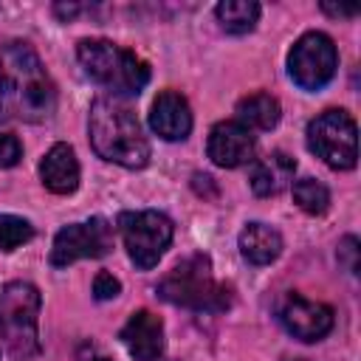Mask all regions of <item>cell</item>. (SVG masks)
I'll use <instances>...</instances> for the list:
<instances>
[{
  "instance_id": "1",
  "label": "cell",
  "mask_w": 361,
  "mask_h": 361,
  "mask_svg": "<svg viewBox=\"0 0 361 361\" xmlns=\"http://www.w3.org/2000/svg\"><path fill=\"white\" fill-rule=\"evenodd\" d=\"M56 110V85L39 54L20 39L0 45V116L39 124Z\"/></svg>"
},
{
  "instance_id": "2",
  "label": "cell",
  "mask_w": 361,
  "mask_h": 361,
  "mask_svg": "<svg viewBox=\"0 0 361 361\" xmlns=\"http://www.w3.org/2000/svg\"><path fill=\"white\" fill-rule=\"evenodd\" d=\"M90 147L102 161L124 169H141L149 161V141L135 110L121 96H99L87 116Z\"/></svg>"
},
{
  "instance_id": "3",
  "label": "cell",
  "mask_w": 361,
  "mask_h": 361,
  "mask_svg": "<svg viewBox=\"0 0 361 361\" xmlns=\"http://www.w3.org/2000/svg\"><path fill=\"white\" fill-rule=\"evenodd\" d=\"M76 59L85 73L113 90V96H138L149 82V65L130 48H121L102 37H85L76 45Z\"/></svg>"
},
{
  "instance_id": "4",
  "label": "cell",
  "mask_w": 361,
  "mask_h": 361,
  "mask_svg": "<svg viewBox=\"0 0 361 361\" xmlns=\"http://www.w3.org/2000/svg\"><path fill=\"white\" fill-rule=\"evenodd\" d=\"M155 290L164 302L186 307V310L220 313L231 305V293L226 285L214 279L212 259L206 254H189L180 262H175Z\"/></svg>"
},
{
  "instance_id": "5",
  "label": "cell",
  "mask_w": 361,
  "mask_h": 361,
  "mask_svg": "<svg viewBox=\"0 0 361 361\" xmlns=\"http://www.w3.org/2000/svg\"><path fill=\"white\" fill-rule=\"evenodd\" d=\"M39 307L42 296L37 285L14 279L0 288V333L8 341V350L17 361H28L39 353Z\"/></svg>"
},
{
  "instance_id": "6",
  "label": "cell",
  "mask_w": 361,
  "mask_h": 361,
  "mask_svg": "<svg viewBox=\"0 0 361 361\" xmlns=\"http://www.w3.org/2000/svg\"><path fill=\"white\" fill-rule=\"evenodd\" d=\"M116 226H118V234L124 240L127 257L141 271L155 268L175 237V223L158 209L121 212L116 217Z\"/></svg>"
},
{
  "instance_id": "7",
  "label": "cell",
  "mask_w": 361,
  "mask_h": 361,
  "mask_svg": "<svg viewBox=\"0 0 361 361\" xmlns=\"http://www.w3.org/2000/svg\"><path fill=\"white\" fill-rule=\"evenodd\" d=\"M307 149L330 169H353L358 161V127L347 110H324L307 124Z\"/></svg>"
},
{
  "instance_id": "8",
  "label": "cell",
  "mask_w": 361,
  "mask_h": 361,
  "mask_svg": "<svg viewBox=\"0 0 361 361\" xmlns=\"http://www.w3.org/2000/svg\"><path fill=\"white\" fill-rule=\"evenodd\" d=\"M338 68V51L336 42L324 31H307L302 34L290 54H288V76L302 90H322Z\"/></svg>"
},
{
  "instance_id": "9",
  "label": "cell",
  "mask_w": 361,
  "mask_h": 361,
  "mask_svg": "<svg viewBox=\"0 0 361 361\" xmlns=\"http://www.w3.org/2000/svg\"><path fill=\"white\" fill-rule=\"evenodd\" d=\"M113 251V226L104 217H90L85 223H68L56 231L51 245V265L68 268L76 259H99Z\"/></svg>"
},
{
  "instance_id": "10",
  "label": "cell",
  "mask_w": 361,
  "mask_h": 361,
  "mask_svg": "<svg viewBox=\"0 0 361 361\" xmlns=\"http://www.w3.org/2000/svg\"><path fill=\"white\" fill-rule=\"evenodd\" d=\"M279 322L293 338L313 344L333 330L336 316H333V307L324 302H313L302 293H288L279 305Z\"/></svg>"
},
{
  "instance_id": "11",
  "label": "cell",
  "mask_w": 361,
  "mask_h": 361,
  "mask_svg": "<svg viewBox=\"0 0 361 361\" xmlns=\"http://www.w3.org/2000/svg\"><path fill=\"white\" fill-rule=\"evenodd\" d=\"M254 149H257L254 133L245 124H240L237 118L217 121L206 141V155L212 158L214 166H223V169H237V166L248 164L254 158Z\"/></svg>"
},
{
  "instance_id": "12",
  "label": "cell",
  "mask_w": 361,
  "mask_h": 361,
  "mask_svg": "<svg viewBox=\"0 0 361 361\" xmlns=\"http://www.w3.org/2000/svg\"><path fill=\"white\" fill-rule=\"evenodd\" d=\"M121 344L135 361H158L164 355V322L152 310H135L118 333Z\"/></svg>"
},
{
  "instance_id": "13",
  "label": "cell",
  "mask_w": 361,
  "mask_h": 361,
  "mask_svg": "<svg viewBox=\"0 0 361 361\" xmlns=\"http://www.w3.org/2000/svg\"><path fill=\"white\" fill-rule=\"evenodd\" d=\"M192 107L183 93L178 90H164L155 96L149 107V127L158 138L164 141H183L192 133Z\"/></svg>"
},
{
  "instance_id": "14",
  "label": "cell",
  "mask_w": 361,
  "mask_h": 361,
  "mask_svg": "<svg viewBox=\"0 0 361 361\" xmlns=\"http://www.w3.org/2000/svg\"><path fill=\"white\" fill-rule=\"evenodd\" d=\"M39 180L54 195H71L79 186V161L71 144H54L39 161Z\"/></svg>"
},
{
  "instance_id": "15",
  "label": "cell",
  "mask_w": 361,
  "mask_h": 361,
  "mask_svg": "<svg viewBox=\"0 0 361 361\" xmlns=\"http://www.w3.org/2000/svg\"><path fill=\"white\" fill-rule=\"evenodd\" d=\"M293 172H296V161L276 149L251 164L248 180L257 197H274L293 183Z\"/></svg>"
},
{
  "instance_id": "16",
  "label": "cell",
  "mask_w": 361,
  "mask_h": 361,
  "mask_svg": "<svg viewBox=\"0 0 361 361\" xmlns=\"http://www.w3.org/2000/svg\"><path fill=\"white\" fill-rule=\"evenodd\" d=\"M240 254L251 265H271L282 254V234L265 223H248L240 231Z\"/></svg>"
},
{
  "instance_id": "17",
  "label": "cell",
  "mask_w": 361,
  "mask_h": 361,
  "mask_svg": "<svg viewBox=\"0 0 361 361\" xmlns=\"http://www.w3.org/2000/svg\"><path fill=\"white\" fill-rule=\"evenodd\" d=\"M282 118V107L271 93H251L237 102V121L248 130H274Z\"/></svg>"
},
{
  "instance_id": "18",
  "label": "cell",
  "mask_w": 361,
  "mask_h": 361,
  "mask_svg": "<svg viewBox=\"0 0 361 361\" xmlns=\"http://www.w3.org/2000/svg\"><path fill=\"white\" fill-rule=\"evenodd\" d=\"M259 3L254 0H223L214 6V17L226 34H248L259 23Z\"/></svg>"
},
{
  "instance_id": "19",
  "label": "cell",
  "mask_w": 361,
  "mask_h": 361,
  "mask_svg": "<svg viewBox=\"0 0 361 361\" xmlns=\"http://www.w3.org/2000/svg\"><path fill=\"white\" fill-rule=\"evenodd\" d=\"M293 203L307 212V214H324L330 209V192L322 180L316 178H302V180H293Z\"/></svg>"
},
{
  "instance_id": "20",
  "label": "cell",
  "mask_w": 361,
  "mask_h": 361,
  "mask_svg": "<svg viewBox=\"0 0 361 361\" xmlns=\"http://www.w3.org/2000/svg\"><path fill=\"white\" fill-rule=\"evenodd\" d=\"M34 237V226L17 214H0V251H14Z\"/></svg>"
},
{
  "instance_id": "21",
  "label": "cell",
  "mask_w": 361,
  "mask_h": 361,
  "mask_svg": "<svg viewBox=\"0 0 361 361\" xmlns=\"http://www.w3.org/2000/svg\"><path fill=\"white\" fill-rule=\"evenodd\" d=\"M20 158H23V141L11 130H3L0 127V169L17 166Z\"/></svg>"
},
{
  "instance_id": "22",
  "label": "cell",
  "mask_w": 361,
  "mask_h": 361,
  "mask_svg": "<svg viewBox=\"0 0 361 361\" xmlns=\"http://www.w3.org/2000/svg\"><path fill=\"white\" fill-rule=\"evenodd\" d=\"M118 293H121V282H118L113 274L99 271L96 279H93V296H96L99 302H110V299H116Z\"/></svg>"
},
{
  "instance_id": "23",
  "label": "cell",
  "mask_w": 361,
  "mask_h": 361,
  "mask_svg": "<svg viewBox=\"0 0 361 361\" xmlns=\"http://www.w3.org/2000/svg\"><path fill=\"white\" fill-rule=\"evenodd\" d=\"M338 262L350 271V274H358V240L355 237H344L338 243Z\"/></svg>"
},
{
  "instance_id": "24",
  "label": "cell",
  "mask_w": 361,
  "mask_h": 361,
  "mask_svg": "<svg viewBox=\"0 0 361 361\" xmlns=\"http://www.w3.org/2000/svg\"><path fill=\"white\" fill-rule=\"evenodd\" d=\"M322 11L330 17H355L358 14L355 6H330V3H322Z\"/></svg>"
},
{
  "instance_id": "25",
  "label": "cell",
  "mask_w": 361,
  "mask_h": 361,
  "mask_svg": "<svg viewBox=\"0 0 361 361\" xmlns=\"http://www.w3.org/2000/svg\"><path fill=\"white\" fill-rule=\"evenodd\" d=\"M79 361H110V358H107V355H102V353H96V350L90 347V350H87V353H85Z\"/></svg>"
},
{
  "instance_id": "26",
  "label": "cell",
  "mask_w": 361,
  "mask_h": 361,
  "mask_svg": "<svg viewBox=\"0 0 361 361\" xmlns=\"http://www.w3.org/2000/svg\"><path fill=\"white\" fill-rule=\"evenodd\" d=\"M293 361H307V358H293Z\"/></svg>"
},
{
  "instance_id": "27",
  "label": "cell",
  "mask_w": 361,
  "mask_h": 361,
  "mask_svg": "<svg viewBox=\"0 0 361 361\" xmlns=\"http://www.w3.org/2000/svg\"><path fill=\"white\" fill-rule=\"evenodd\" d=\"M0 338H3V333H0Z\"/></svg>"
}]
</instances>
